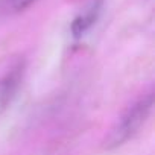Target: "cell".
<instances>
[{"instance_id":"cell-1","label":"cell","mask_w":155,"mask_h":155,"mask_svg":"<svg viewBox=\"0 0 155 155\" xmlns=\"http://www.w3.org/2000/svg\"><path fill=\"white\" fill-rule=\"evenodd\" d=\"M153 107V94L147 93L141 99H138L132 107L128 108V111L120 117V120L113 126L110 131L107 140H105V147L107 149H116L122 144H125L129 138H132L138 129L146 123L147 117L150 116Z\"/></svg>"},{"instance_id":"cell-2","label":"cell","mask_w":155,"mask_h":155,"mask_svg":"<svg viewBox=\"0 0 155 155\" xmlns=\"http://www.w3.org/2000/svg\"><path fill=\"white\" fill-rule=\"evenodd\" d=\"M101 11H102V0H87L71 21L70 26L71 35L74 38H81L87 31H90L91 26L97 21Z\"/></svg>"},{"instance_id":"cell-3","label":"cell","mask_w":155,"mask_h":155,"mask_svg":"<svg viewBox=\"0 0 155 155\" xmlns=\"http://www.w3.org/2000/svg\"><path fill=\"white\" fill-rule=\"evenodd\" d=\"M23 79V67L17 65L12 70H9L5 76L0 78V114L6 111V108L14 101L20 84Z\"/></svg>"},{"instance_id":"cell-4","label":"cell","mask_w":155,"mask_h":155,"mask_svg":"<svg viewBox=\"0 0 155 155\" xmlns=\"http://www.w3.org/2000/svg\"><path fill=\"white\" fill-rule=\"evenodd\" d=\"M37 0H0V11L5 14H18L32 6Z\"/></svg>"}]
</instances>
